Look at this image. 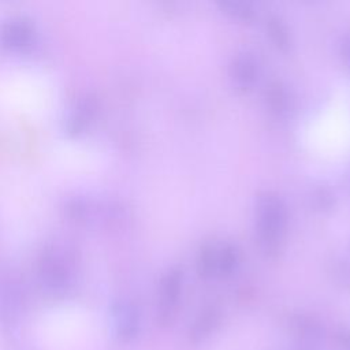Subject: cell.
<instances>
[{"instance_id":"cell-9","label":"cell","mask_w":350,"mask_h":350,"mask_svg":"<svg viewBox=\"0 0 350 350\" xmlns=\"http://www.w3.org/2000/svg\"><path fill=\"white\" fill-rule=\"evenodd\" d=\"M219 320H220V310L216 306L205 308L194 320L190 328V334H189L190 342L200 343L201 340L208 338L219 324Z\"/></svg>"},{"instance_id":"cell-10","label":"cell","mask_w":350,"mask_h":350,"mask_svg":"<svg viewBox=\"0 0 350 350\" xmlns=\"http://www.w3.org/2000/svg\"><path fill=\"white\" fill-rule=\"evenodd\" d=\"M265 27H267V33H268L272 44L278 49L287 52L293 44V38H291V31H290L286 21L280 15L271 14L267 18Z\"/></svg>"},{"instance_id":"cell-17","label":"cell","mask_w":350,"mask_h":350,"mask_svg":"<svg viewBox=\"0 0 350 350\" xmlns=\"http://www.w3.org/2000/svg\"><path fill=\"white\" fill-rule=\"evenodd\" d=\"M345 339H346V340H345V346L347 347V350H350V335H346Z\"/></svg>"},{"instance_id":"cell-5","label":"cell","mask_w":350,"mask_h":350,"mask_svg":"<svg viewBox=\"0 0 350 350\" xmlns=\"http://www.w3.org/2000/svg\"><path fill=\"white\" fill-rule=\"evenodd\" d=\"M34 38V25L23 16L5 21L0 27V42L11 51H22L27 48Z\"/></svg>"},{"instance_id":"cell-3","label":"cell","mask_w":350,"mask_h":350,"mask_svg":"<svg viewBox=\"0 0 350 350\" xmlns=\"http://www.w3.org/2000/svg\"><path fill=\"white\" fill-rule=\"evenodd\" d=\"M183 272L179 267L170 268L160 280L159 284V301H157V321L161 325H168L176 316L179 298L182 293Z\"/></svg>"},{"instance_id":"cell-8","label":"cell","mask_w":350,"mask_h":350,"mask_svg":"<svg viewBox=\"0 0 350 350\" xmlns=\"http://www.w3.org/2000/svg\"><path fill=\"white\" fill-rule=\"evenodd\" d=\"M264 98L269 112L279 118L287 115L293 107V97L288 88L278 79H273L267 85Z\"/></svg>"},{"instance_id":"cell-13","label":"cell","mask_w":350,"mask_h":350,"mask_svg":"<svg viewBox=\"0 0 350 350\" xmlns=\"http://www.w3.org/2000/svg\"><path fill=\"white\" fill-rule=\"evenodd\" d=\"M241 261V250L235 243L224 242L217 247V276L231 275Z\"/></svg>"},{"instance_id":"cell-2","label":"cell","mask_w":350,"mask_h":350,"mask_svg":"<svg viewBox=\"0 0 350 350\" xmlns=\"http://www.w3.org/2000/svg\"><path fill=\"white\" fill-rule=\"evenodd\" d=\"M37 275L45 291L53 295H63L74 284V258L64 247L49 246L38 257Z\"/></svg>"},{"instance_id":"cell-6","label":"cell","mask_w":350,"mask_h":350,"mask_svg":"<svg viewBox=\"0 0 350 350\" xmlns=\"http://www.w3.org/2000/svg\"><path fill=\"white\" fill-rule=\"evenodd\" d=\"M112 324L120 342L133 340L139 331V312L130 301H118L112 306Z\"/></svg>"},{"instance_id":"cell-15","label":"cell","mask_w":350,"mask_h":350,"mask_svg":"<svg viewBox=\"0 0 350 350\" xmlns=\"http://www.w3.org/2000/svg\"><path fill=\"white\" fill-rule=\"evenodd\" d=\"M335 193L328 186H317L312 190L310 194V204L313 209L319 212H327L331 211L335 206Z\"/></svg>"},{"instance_id":"cell-11","label":"cell","mask_w":350,"mask_h":350,"mask_svg":"<svg viewBox=\"0 0 350 350\" xmlns=\"http://www.w3.org/2000/svg\"><path fill=\"white\" fill-rule=\"evenodd\" d=\"M94 112H96V103L93 98L86 97L82 101H79V104L77 105V108L72 111V113L67 120V126H66L67 131L72 135L82 133L89 126L92 118L94 116Z\"/></svg>"},{"instance_id":"cell-4","label":"cell","mask_w":350,"mask_h":350,"mask_svg":"<svg viewBox=\"0 0 350 350\" xmlns=\"http://www.w3.org/2000/svg\"><path fill=\"white\" fill-rule=\"evenodd\" d=\"M260 75V63L250 51L237 52L228 64V78L232 88L239 93L250 92Z\"/></svg>"},{"instance_id":"cell-14","label":"cell","mask_w":350,"mask_h":350,"mask_svg":"<svg viewBox=\"0 0 350 350\" xmlns=\"http://www.w3.org/2000/svg\"><path fill=\"white\" fill-rule=\"evenodd\" d=\"M217 5L224 14L241 22H250L256 16V8L249 1L221 0L217 3Z\"/></svg>"},{"instance_id":"cell-1","label":"cell","mask_w":350,"mask_h":350,"mask_svg":"<svg viewBox=\"0 0 350 350\" xmlns=\"http://www.w3.org/2000/svg\"><path fill=\"white\" fill-rule=\"evenodd\" d=\"M288 212L284 200L273 190H261L254 201L256 242L269 260L280 257L286 245Z\"/></svg>"},{"instance_id":"cell-7","label":"cell","mask_w":350,"mask_h":350,"mask_svg":"<svg viewBox=\"0 0 350 350\" xmlns=\"http://www.w3.org/2000/svg\"><path fill=\"white\" fill-rule=\"evenodd\" d=\"M21 306L22 294L16 280L7 273H0V321L5 325L15 323Z\"/></svg>"},{"instance_id":"cell-12","label":"cell","mask_w":350,"mask_h":350,"mask_svg":"<svg viewBox=\"0 0 350 350\" xmlns=\"http://www.w3.org/2000/svg\"><path fill=\"white\" fill-rule=\"evenodd\" d=\"M217 247L219 243H204L196 258V268L202 279H212L217 276Z\"/></svg>"},{"instance_id":"cell-16","label":"cell","mask_w":350,"mask_h":350,"mask_svg":"<svg viewBox=\"0 0 350 350\" xmlns=\"http://www.w3.org/2000/svg\"><path fill=\"white\" fill-rule=\"evenodd\" d=\"M339 53L343 64L350 70V31L343 36L339 45Z\"/></svg>"}]
</instances>
